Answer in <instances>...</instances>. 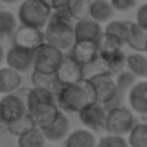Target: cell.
Masks as SVG:
<instances>
[{
    "label": "cell",
    "mask_w": 147,
    "mask_h": 147,
    "mask_svg": "<svg viewBox=\"0 0 147 147\" xmlns=\"http://www.w3.org/2000/svg\"><path fill=\"white\" fill-rule=\"evenodd\" d=\"M94 101V92L89 79H83L79 83L60 84L56 92V104L61 111L79 113L84 106Z\"/></svg>",
    "instance_id": "1"
},
{
    "label": "cell",
    "mask_w": 147,
    "mask_h": 147,
    "mask_svg": "<svg viewBox=\"0 0 147 147\" xmlns=\"http://www.w3.org/2000/svg\"><path fill=\"white\" fill-rule=\"evenodd\" d=\"M51 7L45 0H24L17 10V20L23 26L36 29L46 27L49 22Z\"/></svg>",
    "instance_id": "2"
},
{
    "label": "cell",
    "mask_w": 147,
    "mask_h": 147,
    "mask_svg": "<svg viewBox=\"0 0 147 147\" xmlns=\"http://www.w3.org/2000/svg\"><path fill=\"white\" fill-rule=\"evenodd\" d=\"M137 120L134 119L133 113L124 107V106H117L111 107L107 110L106 116V131L109 134H116V136H126L130 133V130L136 126Z\"/></svg>",
    "instance_id": "3"
},
{
    "label": "cell",
    "mask_w": 147,
    "mask_h": 147,
    "mask_svg": "<svg viewBox=\"0 0 147 147\" xmlns=\"http://www.w3.org/2000/svg\"><path fill=\"white\" fill-rule=\"evenodd\" d=\"M64 56V51L60 49L43 43L33 51V70L42 73H56Z\"/></svg>",
    "instance_id": "4"
},
{
    "label": "cell",
    "mask_w": 147,
    "mask_h": 147,
    "mask_svg": "<svg viewBox=\"0 0 147 147\" xmlns=\"http://www.w3.org/2000/svg\"><path fill=\"white\" fill-rule=\"evenodd\" d=\"M43 33H45V43L51 45L61 51L70 50L76 42L73 24H69V23L47 22Z\"/></svg>",
    "instance_id": "5"
},
{
    "label": "cell",
    "mask_w": 147,
    "mask_h": 147,
    "mask_svg": "<svg viewBox=\"0 0 147 147\" xmlns=\"http://www.w3.org/2000/svg\"><path fill=\"white\" fill-rule=\"evenodd\" d=\"M89 82L93 87L96 103L103 104L106 107L116 97V80L109 71L93 74L92 77H89Z\"/></svg>",
    "instance_id": "6"
},
{
    "label": "cell",
    "mask_w": 147,
    "mask_h": 147,
    "mask_svg": "<svg viewBox=\"0 0 147 147\" xmlns=\"http://www.w3.org/2000/svg\"><path fill=\"white\" fill-rule=\"evenodd\" d=\"M79 119L83 123L87 130L94 131V133H101L106 131V116H107V109L103 104H98L96 101L89 103L84 106L79 113Z\"/></svg>",
    "instance_id": "7"
},
{
    "label": "cell",
    "mask_w": 147,
    "mask_h": 147,
    "mask_svg": "<svg viewBox=\"0 0 147 147\" xmlns=\"http://www.w3.org/2000/svg\"><path fill=\"white\" fill-rule=\"evenodd\" d=\"M27 111L26 101L20 97L17 93L4 94L0 98V120L4 126L17 120Z\"/></svg>",
    "instance_id": "8"
},
{
    "label": "cell",
    "mask_w": 147,
    "mask_h": 147,
    "mask_svg": "<svg viewBox=\"0 0 147 147\" xmlns=\"http://www.w3.org/2000/svg\"><path fill=\"white\" fill-rule=\"evenodd\" d=\"M11 37H13V46L33 50V51L40 45L45 43V33L42 32V29L23 26V24L17 27V30L14 32Z\"/></svg>",
    "instance_id": "9"
},
{
    "label": "cell",
    "mask_w": 147,
    "mask_h": 147,
    "mask_svg": "<svg viewBox=\"0 0 147 147\" xmlns=\"http://www.w3.org/2000/svg\"><path fill=\"white\" fill-rule=\"evenodd\" d=\"M4 60L9 67L14 69L20 74L33 70V50L13 46L4 54Z\"/></svg>",
    "instance_id": "10"
},
{
    "label": "cell",
    "mask_w": 147,
    "mask_h": 147,
    "mask_svg": "<svg viewBox=\"0 0 147 147\" xmlns=\"http://www.w3.org/2000/svg\"><path fill=\"white\" fill-rule=\"evenodd\" d=\"M27 111L30 113L36 127L43 130L57 119V116L60 113V109L57 107L56 103L43 101V103H37V104L32 106L30 109H27Z\"/></svg>",
    "instance_id": "11"
},
{
    "label": "cell",
    "mask_w": 147,
    "mask_h": 147,
    "mask_svg": "<svg viewBox=\"0 0 147 147\" xmlns=\"http://www.w3.org/2000/svg\"><path fill=\"white\" fill-rule=\"evenodd\" d=\"M69 56L83 67L90 66L98 60L97 43L93 40H76L70 49Z\"/></svg>",
    "instance_id": "12"
},
{
    "label": "cell",
    "mask_w": 147,
    "mask_h": 147,
    "mask_svg": "<svg viewBox=\"0 0 147 147\" xmlns=\"http://www.w3.org/2000/svg\"><path fill=\"white\" fill-rule=\"evenodd\" d=\"M60 84H71L79 83L84 79V67L73 60L70 56H64L60 67L56 71Z\"/></svg>",
    "instance_id": "13"
},
{
    "label": "cell",
    "mask_w": 147,
    "mask_h": 147,
    "mask_svg": "<svg viewBox=\"0 0 147 147\" xmlns=\"http://www.w3.org/2000/svg\"><path fill=\"white\" fill-rule=\"evenodd\" d=\"M74 30V39L76 40H93L96 42L100 34L103 33V29L96 20H93L92 17H83L79 19L76 22V24L73 26Z\"/></svg>",
    "instance_id": "14"
},
{
    "label": "cell",
    "mask_w": 147,
    "mask_h": 147,
    "mask_svg": "<svg viewBox=\"0 0 147 147\" xmlns=\"http://www.w3.org/2000/svg\"><path fill=\"white\" fill-rule=\"evenodd\" d=\"M136 76L133 73H130L129 70L127 71H120L117 79H116V97L113 98V101L106 106V109H111V107H117V106H123L124 103V98L129 94L131 86L136 83Z\"/></svg>",
    "instance_id": "15"
},
{
    "label": "cell",
    "mask_w": 147,
    "mask_h": 147,
    "mask_svg": "<svg viewBox=\"0 0 147 147\" xmlns=\"http://www.w3.org/2000/svg\"><path fill=\"white\" fill-rule=\"evenodd\" d=\"M69 130H70V121H69L66 113L60 110L57 119H56L50 126H47L46 129H43L42 131H43L46 140H50V142H60V140H63V139L67 137Z\"/></svg>",
    "instance_id": "16"
},
{
    "label": "cell",
    "mask_w": 147,
    "mask_h": 147,
    "mask_svg": "<svg viewBox=\"0 0 147 147\" xmlns=\"http://www.w3.org/2000/svg\"><path fill=\"white\" fill-rule=\"evenodd\" d=\"M131 109L140 114H147V82H137L131 86L129 94Z\"/></svg>",
    "instance_id": "17"
},
{
    "label": "cell",
    "mask_w": 147,
    "mask_h": 147,
    "mask_svg": "<svg viewBox=\"0 0 147 147\" xmlns=\"http://www.w3.org/2000/svg\"><path fill=\"white\" fill-rule=\"evenodd\" d=\"M22 84V74L14 69L6 66L0 67V94L14 93Z\"/></svg>",
    "instance_id": "18"
},
{
    "label": "cell",
    "mask_w": 147,
    "mask_h": 147,
    "mask_svg": "<svg viewBox=\"0 0 147 147\" xmlns=\"http://www.w3.org/2000/svg\"><path fill=\"white\" fill-rule=\"evenodd\" d=\"M130 49L139 53H146L147 50V27L139 24L137 22H131L130 24V30H129V36H127V42Z\"/></svg>",
    "instance_id": "19"
},
{
    "label": "cell",
    "mask_w": 147,
    "mask_h": 147,
    "mask_svg": "<svg viewBox=\"0 0 147 147\" xmlns=\"http://www.w3.org/2000/svg\"><path fill=\"white\" fill-rule=\"evenodd\" d=\"M114 7L110 0H92L89 7V17L96 20L97 23H109L114 16Z\"/></svg>",
    "instance_id": "20"
},
{
    "label": "cell",
    "mask_w": 147,
    "mask_h": 147,
    "mask_svg": "<svg viewBox=\"0 0 147 147\" xmlns=\"http://www.w3.org/2000/svg\"><path fill=\"white\" fill-rule=\"evenodd\" d=\"M97 140L93 131L87 129H77L67 134L64 140V147H96Z\"/></svg>",
    "instance_id": "21"
},
{
    "label": "cell",
    "mask_w": 147,
    "mask_h": 147,
    "mask_svg": "<svg viewBox=\"0 0 147 147\" xmlns=\"http://www.w3.org/2000/svg\"><path fill=\"white\" fill-rule=\"evenodd\" d=\"M96 43H97L98 57H100V56L113 54V53H119V51H121L123 45H124V43H121L116 36L109 34V33H106V32H103V33L100 34V37L96 40Z\"/></svg>",
    "instance_id": "22"
},
{
    "label": "cell",
    "mask_w": 147,
    "mask_h": 147,
    "mask_svg": "<svg viewBox=\"0 0 147 147\" xmlns=\"http://www.w3.org/2000/svg\"><path fill=\"white\" fill-rule=\"evenodd\" d=\"M126 66H127V70L133 73L136 77L147 76V56H144L143 53L134 51L126 56Z\"/></svg>",
    "instance_id": "23"
},
{
    "label": "cell",
    "mask_w": 147,
    "mask_h": 147,
    "mask_svg": "<svg viewBox=\"0 0 147 147\" xmlns=\"http://www.w3.org/2000/svg\"><path fill=\"white\" fill-rule=\"evenodd\" d=\"M32 82H33L34 87L47 89V90H51L54 93L60 87V82H59L56 73H42V71L33 70L32 71Z\"/></svg>",
    "instance_id": "24"
},
{
    "label": "cell",
    "mask_w": 147,
    "mask_h": 147,
    "mask_svg": "<svg viewBox=\"0 0 147 147\" xmlns=\"http://www.w3.org/2000/svg\"><path fill=\"white\" fill-rule=\"evenodd\" d=\"M46 137L39 127H33L27 133L17 137V147H45Z\"/></svg>",
    "instance_id": "25"
},
{
    "label": "cell",
    "mask_w": 147,
    "mask_h": 147,
    "mask_svg": "<svg viewBox=\"0 0 147 147\" xmlns=\"http://www.w3.org/2000/svg\"><path fill=\"white\" fill-rule=\"evenodd\" d=\"M33 127H36V124H34V121H33V119H32V116H30L29 111H26L17 120H14V121H11V123H9L6 126V129L9 130V133L13 134V136H16V137L27 133Z\"/></svg>",
    "instance_id": "26"
},
{
    "label": "cell",
    "mask_w": 147,
    "mask_h": 147,
    "mask_svg": "<svg viewBox=\"0 0 147 147\" xmlns=\"http://www.w3.org/2000/svg\"><path fill=\"white\" fill-rule=\"evenodd\" d=\"M43 101L56 103V93L51 90H47V89H42V87L29 89V93L26 97V107L27 109H30L32 106H34L37 103H43Z\"/></svg>",
    "instance_id": "27"
},
{
    "label": "cell",
    "mask_w": 147,
    "mask_h": 147,
    "mask_svg": "<svg viewBox=\"0 0 147 147\" xmlns=\"http://www.w3.org/2000/svg\"><path fill=\"white\" fill-rule=\"evenodd\" d=\"M17 17L9 10H0V37H11L17 30Z\"/></svg>",
    "instance_id": "28"
},
{
    "label": "cell",
    "mask_w": 147,
    "mask_h": 147,
    "mask_svg": "<svg viewBox=\"0 0 147 147\" xmlns=\"http://www.w3.org/2000/svg\"><path fill=\"white\" fill-rule=\"evenodd\" d=\"M130 24H131V22H126V20H111V22L107 23V26L103 32L116 36L121 43L126 45L129 30H130Z\"/></svg>",
    "instance_id": "29"
},
{
    "label": "cell",
    "mask_w": 147,
    "mask_h": 147,
    "mask_svg": "<svg viewBox=\"0 0 147 147\" xmlns=\"http://www.w3.org/2000/svg\"><path fill=\"white\" fill-rule=\"evenodd\" d=\"M127 143L130 147H147V123H136L129 133Z\"/></svg>",
    "instance_id": "30"
},
{
    "label": "cell",
    "mask_w": 147,
    "mask_h": 147,
    "mask_svg": "<svg viewBox=\"0 0 147 147\" xmlns=\"http://www.w3.org/2000/svg\"><path fill=\"white\" fill-rule=\"evenodd\" d=\"M98 59H100L101 63L104 64L106 71H109L110 74L114 73V71L120 73V71H121V67L126 64V56H124L123 51L113 53V54H107V56H100Z\"/></svg>",
    "instance_id": "31"
},
{
    "label": "cell",
    "mask_w": 147,
    "mask_h": 147,
    "mask_svg": "<svg viewBox=\"0 0 147 147\" xmlns=\"http://www.w3.org/2000/svg\"><path fill=\"white\" fill-rule=\"evenodd\" d=\"M90 3H92V0H69L67 9L70 10L71 16L76 20H79V19H83V17L89 16Z\"/></svg>",
    "instance_id": "32"
},
{
    "label": "cell",
    "mask_w": 147,
    "mask_h": 147,
    "mask_svg": "<svg viewBox=\"0 0 147 147\" xmlns=\"http://www.w3.org/2000/svg\"><path fill=\"white\" fill-rule=\"evenodd\" d=\"M96 147H130L127 140L123 136H116V134H107L103 136L97 142Z\"/></svg>",
    "instance_id": "33"
},
{
    "label": "cell",
    "mask_w": 147,
    "mask_h": 147,
    "mask_svg": "<svg viewBox=\"0 0 147 147\" xmlns=\"http://www.w3.org/2000/svg\"><path fill=\"white\" fill-rule=\"evenodd\" d=\"M73 20H74V17L71 16V13L67 7L51 10L49 17V22H60V23H69V24H71Z\"/></svg>",
    "instance_id": "34"
},
{
    "label": "cell",
    "mask_w": 147,
    "mask_h": 147,
    "mask_svg": "<svg viewBox=\"0 0 147 147\" xmlns=\"http://www.w3.org/2000/svg\"><path fill=\"white\" fill-rule=\"evenodd\" d=\"M110 3L117 11H130L136 7L137 0H110Z\"/></svg>",
    "instance_id": "35"
},
{
    "label": "cell",
    "mask_w": 147,
    "mask_h": 147,
    "mask_svg": "<svg viewBox=\"0 0 147 147\" xmlns=\"http://www.w3.org/2000/svg\"><path fill=\"white\" fill-rule=\"evenodd\" d=\"M136 22L142 26L147 27V3L142 4L137 10V14H136Z\"/></svg>",
    "instance_id": "36"
},
{
    "label": "cell",
    "mask_w": 147,
    "mask_h": 147,
    "mask_svg": "<svg viewBox=\"0 0 147 147\" xmlns=\"http://www.w3.org/2000/svg\"><path fill=\"white\" fill-rule=\"evenodd\" d=\"M49 4H50V7H51V10L61 9V7H67L69 0H49Z\"/></svg>",
    "instance_id": "37"
},
{
    "label": "cell",
    "mask_w": 147,
    "mask_h": 147,
    "mask_svg": "<svg viewBox=\"0 0 147 147\" xmlns=\"http://www.w3.org/2000/svg\"><path fill=\"white\" fill-rule=\"evenodd\" d=\"M1 3H6V4H14V3H17L19 0H0Z\"/></svg>",
    "instance_id": "38"
},
{
    "label": "cell",
    "mask_w": 147,
    "mask_h": 147,
    "mask_svg": "<svg viewBox=\"0 0 147 147\" xmlns=\"http://www.w3.org/2000/svg\"><path fill=\"white\" fill-rule=\"evenodd\" d=\"M3 59H4V53H3V47H1V45H0V64H1Z\"/></svg>",
    "instance_id": "39"
},
{
    "label": "cell",
    "mask_w": 147,
    "mask_h": 147,
    "mask_svg": "<svg viewBox=\"0 0 147 147\" xmlns=\"http://www.w3.org/2000/svg\"><path fill=\"white\" fill-rule=\"evenodd\" d=\"M3 127H6V126H4V124H3V121H1V120H0V130H1V129H3Z\"/></svg>",
    "instance_id": "40"
},
{
    "label": "cell",
    "mask_w": 147,
    "mask_h": 147,
    "mask_svg": "<svg viewBox=\"0 0 147 147\" xmlns=\"http://www.w3.org/2000/svg\"><path fill=\"white\" fill-rule=\"evenodd\" d=\"M45 1H47V3H49V0H45Z\"/></svg>",
    "instance_id": "41"
},
{
    "label": "cell",
    "mask_w": 147,
    "mask_h": 147,
    "mask_svg": "<svg viewBox=\"0 0 147 147\" xmlns=\"http://www.w3.org/2000/svg\"><path fill=\"white\" fill-rule=\"evenodd\" d=\"M146 53H147V50H146Z\"/></svg>",
    "instance_id": "42"
},
{
    "label": "cell",
    "mask_w": 147,
    "mask_h": 147,
    "mask_svg": "<svg viewBox=\"0 0 147 147\" xmlns=\"http://www.w3.org/2000/svg\"><path fill=\"white\" fill-rule=\"evenodd\" d=\"M146 77H147V76H146Z\"/></svg>",
    "instance_id": "43"
}]
</instances>
